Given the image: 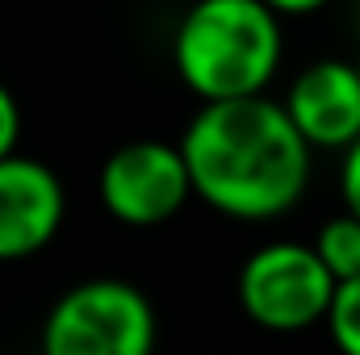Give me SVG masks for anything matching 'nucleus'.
<instances>
[{"label": "nucleus", "mask_w": 360, "mask_h": 355, "mask_svg": "<svg viewBox=\"0 0 360 355\" xmlns=\"http://www.w3.org/2000/svg\"><path fill=\"white\" fill-rule=\"evenodd\" d=\"M180 151L193 172V192L235 222H272L289 213L310 184L314 155L285 105L264 92L201 100Z\"/></svg>", "instance_id": "nucleus-1"}, {"label": "nucleus", "mask_w": 360, "mask_h": 355, "mask_svg": "<svg viewBox=\"0 0 360 355\" xmlns=\"http://www.w3.org/2000/svg\"><path fill=\"white\" fill-rule=\"evenodd\" d=\"M281 21L264 0H193L172 34L176 76L201 100L260 96L285 55Z\"/></svg>", "instance_id": "nucleus-2"}, {"label": "nucleus", "mask_w": 360, "mask_h": 355, "mask_svg": "<svg viewBox=\"0 0 360 355\" xmlns=\"http://www.w3.org/2000/svg\"><path fill=\"white\" fill-rule=\"evenodd\" d=\"M155 339L160 322L147 293L109 276L68 288L42 322L46 355H155Z\"/></svg>", "instance_id": "nucleus-3"}, {"label": "nucleus", "mask_w": 360, "mask_h": 355, "mask_svg": "<svg viewBox=\"0 0 360 355\" xmlns=\"http://www.w3.org/2000/svg\"><path fill=\"white\" fill-rule=\"evenodd\" d=\"M340 280L314 243H264L239 267V305L243 314L276 335H297L327 322Z\"/></svg>", "instance_id": "nucleus-4"}, {"label": "nucleus", "mask_w": 360, "mask_h": 355, "mask_svg": "<svg viewBox=\"0 0 360 355\" xmlns=\"http://www.w3.org/2000/svg\"><path fill=\"white\" fill-rule=\"evenodd\" d=\"M96 196L109 217H117L122 226L147 230V226L172 222L197 192H193V172L180 142L134 138L101 163Z\"/></svg>", "instance_id": "nucleus-5"}, {"label": "nucleus", "mask_w": 360, "mask_h": 355, "mask_svg": "<svg viewBox=\"0 0 360 355\" xmlns=\"http://www.w3.org/2000/svg\"><path fill=\"white\" fill-rule=\"evenodd\" d=\"M68 192L42 159L21 151L0 159V264L46 251L63 226Z\"/></svg>", "instance_id": "nucleus-6"}, {"label": "nucleus", "mask_w": 360, "mask_h": 355, "mask_svg": "<svg viewBox=\"0 0 360 355\" xmlns=\"http://www.w3.org/2000/svg\"><path fill=\"white\" fill-rule=\"evenodd\" d=\"M281 105L314 151H348L360 138V67L319 59L293 76Z\"/></svg>", "instance_id": "nucleus-7"}, {"label": "nucleus", "mask_w": 360, "mask_h": 355, "mask_svg": "<svg viewBox=\"0 0 360 355\" xmlns=\"http://www.w3.org/2000/svg\"><path fill=\"white\" fill-rule=\"evenodd\" d=\"M314 251L323 255V264L331 267V276L344 284V280H356L360 276V213L344 209L335 217H327L314 234Z\"/></svg>", "instance_id": "nucleus-8"}, {"label": "nucleus", "mask_w": 360, "mask_h": 355, "mask_svg": "<svg viewBox=\"0 0 360 355\" xmlns=\"http://www.w3.org/2000/svg\"><path fill=\"white\" fill-rule=\"evenodd\" d=\"M323 326L340 355H360V276L335 288V301H331V314Z\"/></svg>", "instance_id": "nucleus-9"}, {"label": "nucleus", "mask_w": 360, "mask_h": 355, "mask_svg": "<svg viewBox=\"0 0 360 355\" xmlns=\"http://www.w3.org/2000/svg\"><path fill=\"white\" fill-rule=\"evenodd\" d=\"M17 142H21V105H17L13 88L0 80V159L13 155Z\"/></svg>", "instance_id": "nucleus-10"}, {"label": "nucleus", "mask_w": 360, "mask_h": 355, "mask_svg": "<svg viewBox=\"0 0 360 355\" xmlns=\"http://www.w3.org/2000/svg\"><path fill=\"white\" fill-rule=\"evenodd\" d=\"M340 192H344V209L360 213V138L344 151V168H340Z\"/></svg>", "instance_id": "nucleus-11"}, {"label": "nucleus", "mask_w": 360, "mask_h": 355, "mask_svg": "<svg viewBox=\"0 0 360 355\" xmlns=\"http://www.w3.org/2000/svg\"><path fill=\"white\" fill-rule=\"evenodd\" d=\"M272 13H281V17H310V13H319V8H327L331 0H264Z\"/></svg>", "instance_id": "nucleus-12"}, {"label": "nucleus", "mask_w": 360, "mask_h": 355, "mask_svg": "<svg viewBox=\"0 0 360 355\" xmlns=\"http://www.w3.org/2000/svg\"><path fill=\"white\" fill-rule=\"evenodd\" d=\"M356 67H360V55H356Z\"/></svg>", "instance_id": "nucleus-13"}, {"label": "nucleus", "mask_w": 360, "mask_h": 355, "mask_svg": "<svg viewBox=\"0 0 360 355\" xmlns=\"http://www.w3.org/2000/svg\"><path fill=\"white\" fill-rule=\"evenodd\" d=\"M38 355H46V351H38Z\"/></svg>", "instance_id": "nucleus-14"}]
</instances>
